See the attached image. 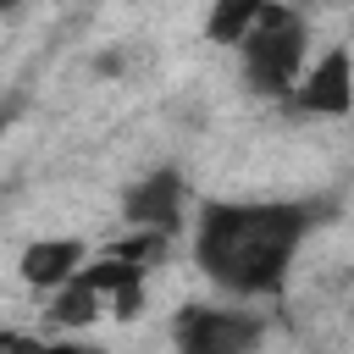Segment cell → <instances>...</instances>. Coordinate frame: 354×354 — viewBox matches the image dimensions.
<instances>
[{
    "instance_id": "obj_1",
    "label": "cell",
    "mask_w": 354,
    "mask_h": 354,
    "mask_svg": "<svg viewBox=\"0 0 354 354\" xmlns=\"http://www.w3.org/2000/svg\"><path fill=\"white\" fill-rule=\"evenodd\" d=\"M315 210L299 199H227L205 205L194 221V260L210 282L238 299H271L288 282L299 243L310 238Z\"/></svg>"
},
{
    "instance_id": "obj_2",
    "label": "cell",
    "mask_w": 354,
    "mask_h": 354,
    "mask_svg": "<svg viewBox=\"0 0 354 354\" xmlns=\"http://www.w3.org/2000/svg\"><path fill=\"white\" fill-rule=\"evenodd\" d=\"M238 55H243V77H249L254 94H277V100H288L293 83H299V72L310 66L304 17L288 11V6H260L249 39L238 44Z\"/></svg>"
},
{
    "instance_id": "obj_3",
    "label": "cell",
    "mask_w": 354,
    "mask_h": 354,
    "mask_svg": "<svg viewBox=\"0 0 354 354\" xmlns=\"http://www.w3.org/2000/svg\"><path fill=\"white\" fill-rule=\"evenodd\" d=\"M266 337V315L254 310H221V304H188L171 321L177 354H254Z\"/></svg>"
},
{
    "instance_id": "obj_4",
    "label": "cell",
    "mask_w": 354,
    "mask_h": 354,
    "mask_svg": "<svg viewBox=\"0 0 354 354\" xmlns=\"http://www.w3.org/2000/svg\"><path fill=\"white\" fill-rule=\"evenodd\" d=\"M293 111H304V116H343L348 105H354V61H348V50L343 44H332V50H321L304 72H299V83H293Z\"/></svg>"
},
{
    "instance_id": "obj_5",
    "label": "cell",
    "mask_w": 354,
    "mask_h": 354,
    "mask_svg": "<svg viewBox=\"0 0 354 354\" xmlns=\"http://www.w3.org/2000/svg\"><path fill=\"white\" fill-rule=\"evenodd\" d=\"M183 205H188V188H183V171L160 166L149 177H138L127 188V227L133 232H149V238H166L183 227Z\"/></svg>"
},
{
    "instance_id": "obj_6",
    "label": "cell",
    "mask_w": 354,
    "mask_h": 354,
    "mask_svg": "<svg viewBox=\"0 0 354 354\" xmlns=\"http://www.w3.org/2000/svg\"><path fill=\"white\" fill-rule=\"evenodd\" d=\"M83 266H88V254H83L77 238H39V243H28L22 260H17L22 282H28V288H44V293H61Z\"/></svg>"
},
{
    "instance_id": "obj_7",
    "label": "cell",
    "mask_w": 354,
    "mask_h": 354,
    "mask_svg": "<svg viewBox=\"0 0 354 354\" xmlns=\"http://www.w3.org/2000/svg\"><path fill=\"white\" fill-rule=\"evenodd\" d=\"M100 304H105V299H100L83 277H72V282L55 293V310H50V315H55V326H66V332H72V326H88V321L100 315Z\"/></svg>"
},
{
    "instance_id": "obj_8",
    "label": "cell",
    "mask_w": 354,
    "mask_h": 354,
    "mask_svg": "<svg viewBox=\"0 0 354 354\" xmlns=\"http://www.w3.org/2000/svg\"><path fill=\"white\" fill-rule=\"evenodd\" d=\"M254 0H232V6H216L210 11V22H205V39H216V44H243L249 39V28H254Z\"/></svg>"
},
{
    "instance_id": "obj_9",
    "label": "cell",
    "mask_w": 354,
    "mask_h": 354,
    "mask_svg": "<svg viewBox=\"0 0 354 354\" xmlns=\"http://www.w3.org/2000/svg\"><path fill=\"white\" fill-rule=\"evenodd\" d=\"M39 354H94V348H83V343H39Z\"/></svg>"
}]
</instances>
